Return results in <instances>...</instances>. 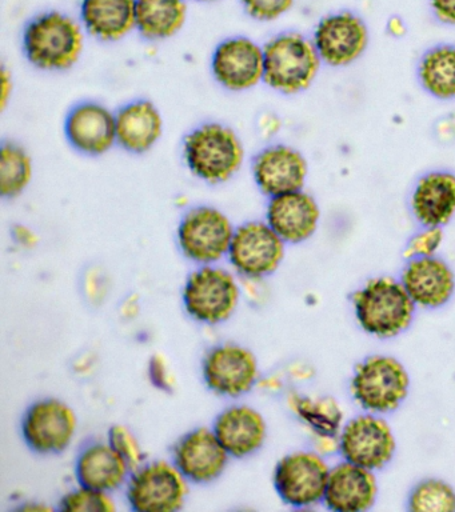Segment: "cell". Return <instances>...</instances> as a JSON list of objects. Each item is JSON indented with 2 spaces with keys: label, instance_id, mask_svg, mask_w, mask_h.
<instances>
[{
  "label": "cell",
  "instance_id": "obj_10",
  "mask_svg": "<svg viewBox=\"0 0 455 512\" xmlns=\"http://www.w3.org/2000/svg\"><path fill=\"white\" fill-rule=\"evenodd\" d=\"M338 439L343 460L375 472L383 470L397 452V438L390 423L371 412L347 420Z\"/></svg>",
  "mask_w": 455,
  "mask_h": 512
},
{
  "label": "cell",
  "instance_id": "obj_21",
  "mask_svg": "<svg viewBox=\"0 0 455 512\" xmlns=\"http://www.w3.org/2000/svg\"><path fill=\"white\" fill-rule=\"evenodd\" d=\"M401 283L415 306L435 310L446 306L455 294V274L437 255L407 262Z\"/></svg>",
  "mask_w": 455,
  "mask_h": 512
},
{
  "label": "cell",
  "instance_id": "obj_4",
  "mask_svg": "<svg viewBox=\"0 0 455 512\" xmlns=\"http://www.w3.org/2000/svg\"><path fill=\"white\" fill-rule=\"evenodd\" d=\"M411 378L401 360L371 355L357 364L350 380L351 396L365 412L386 415L398 410L409 396Z\"/></svg>",
  "mask_w": 455,
  "mask_h": 512
},
{
  "label": "cell",
  "instance_id": "obj_38",
  "mask_svg": "<svg viewBox=\"0 0 455 512\" xmlns=\"http://www.w3.org/2000/svg\"><path fill=\"white\" fill-rule=\"evenodd\" d=\"M11 236H13L14 242L23 250H33L39 243L37 232L26 224H15L13 230H11Z\"/></svg>",
  "mask_w": 455,
  "mask_h": 512
},
{
  "label": "cell",
  "instance_id": "obj_29",
  "mask_svg": "<svg viewBox=\"0 0 455 512\" xmlns=\"http://www.w3.org/2000/svg\"><path fill=\"white\" fill-rule=\"evenodd\" d=\"M423 88L435 98H455V47L439 46L423 56L419 64Z\"/></svg>",
  "mask_w": 455,
  "mask_h": 512
},
{
  "label": "cell",
  "instance_id": "obj_18",
  "mask_svg": "<svg viewBox=\"0 0 455 512\" xmlns=\"http://www.w3.org/2000/svg\"><path fill=\"white\" fill-rule=\"evenodd\" d=\"M65 134L75 151L105 155L117 144L115 112L102 103H79L67 115Z\"/></svg>",
  "mask_w": 455,
  "mask_h": 512
},
{
  "label": "cell",
  "instance_id": "obj_33",
  "mask_svg": "<svg viewBox=\"0 0 455 512\" xmlns=\"http://www.w3.org/2000/svg\"><path fill=\"white\" fill-rule=\"evenodd\" d=\"M106 440L130 464L133 470L146 462L145 451H143L137 436L129 427L123 426V424H115L107 432Z\"/></svg>",
  "mask_w": 455,
  "mask_h": 512
},
{
  "label": "cell",
  "instance_id": "obj_32",
  "mask_svg": "<svg viewBox=\"0 0 455 512\" xmlns=\"http://www.w3.org/2000/svg\"><path fill=\"white\" fill-rule=\"evenodd\" d=\"M59 510L66 512H114L113 498L107 492L79 486L67 492L59 500Z\"/></svg>",
  "mask_w": 455,
  "mask_h": 512
},
{
  "label": "cell",
  "instance_id": "obj_3",
  "mask_svg": "<svg viewBox=\"0 0 455 512\" xmlns=\"http://www.w3.org/2000/svg\"><path fill=\"white\" fill-rule=\"evenodd\" d=\"M351 302L359 327L378 339H393L403 334L417 311L401 280L389 276L367 280L354 292Z\"/></svg>",
  "mask_w": 455,
  "mask_h": 512
},
{
  "label": "cell",
  "instance_id": "obj_11",
  "mask_svg": "<svg viewBox=\"0 0 455 512\" xmlns=\"http://www.w3.org/2000/svg\"><path fill=\"white\" fill-rule=\"evenodd\" d=\"M286 243L262 220H251L235 228L229 262L242 279H266L281 267Z\"/></svg>",
  "mask_w": 455,
  "mask_h": 512
},
{
  "label": "cell",
  "instance_id": "obj_8",
  "mask_svg": "<svg viewBox=\"0 0 455 512\" xmlns=\"http://www.w3.org/2000/svg\"><path fill=\"white\" fill-rule=\"evenodd\" d=\"M330 468L325 456L315 450L290 452L275 464V492L286 506L297 510L323 504Z\"/></svg>",
  "mask_w": 455,
  "mask_h": 512
},
{
  "label": "cell",
  "instance_id": "obj_22",
  "mask_svg": "<svg viewBox=\"0 0 455 512\" xmlns=\"http://www.w3.org/2000/svg\"><path fill=\"white\" fill-rule=\"evenodd\" d=\"M215 435L231 458L245 459L263 447L267 423L254 407L234 404L219 412L213 423Z\"/></svg>",
  "mask_w": 455,
  "mask_h": 512
},
{
  "label": "cell",
  "instance_id": "obj_41",
  "mask_svg": "<svg viewBox=\"0 0 455 512\" xmlns=\"http://www.w3.org/2000/svg\"><path fill=\"white\" fill-rule=\"evenodd\" d=\"M314 450L323 456L339 452L338 436H313Z\"/></svg>",
  "mask_w": 455,
  "mask_h": 512
},
{
  "label": "cell",
  "instance_id": "obj_1",
  "mask_svg": "<svg viewBox=\"0 0 455 512\" xmlns=\"http://www.w3.org/2000/svg\"><path fill=\"white\" fill-rule=\"evenodd\" d=\"M86 34L81 20L65 12H42L23 31V52L31 66L39 70L67 71L81 60Z\"/></svg>",
  "mask_w": 455,
  "mask_h": 512
},
{
  "label": "cell",
  "instance_id": "obj_25",
  "mask_svg": "<svg viewBox=\"0 0 455 512\" xmlns=\"http://www.w3.org/2000/svg\"><path fill=\"white\" fill-rule=\"evenodd\" d=\"M411 210L422 227L446 226L455 215V175L434 171L419 179Z\"/></svg>",
  "mask_w": 455,
  "mask_h": 512
},
{
  "label": "cell",
  "instance_id": "obj_36",
  "mask_svg": "<svg viewBox=\"0 0 455 512\" xmlns=\"http://www.w3.org/2000/svg\"><path fill=\"white\" fill-rule=\"evenodd\" d=\"M147 375H149L150 383L153 384L157 390L162 392H173L175 387V378L173 372L165 356L155 354L149 360L147 366Z\"/></svg>",
  "mask_w": 455,
  "mask_h": 512
},
{
  "label": "cell",
  "instance_id": "obj_39",
  "mask_svg": "<svg viewBox=\"0 0 455 512\" xmlns=\"http://www.w3.org/2000/svg\"><path fill=\"white\" fill-rule=\"evenodd\" d=\"M14 94V79L6 67L0 70V110L5 111Z\"/></svg>",
  "mask_w": 455,
  "mask_h": 512
},
{
  "label": "cell",
  "instance_id": "obj_16",
  "mask_svg": "<svg viewBox=\"0 0 455 512\" xmlns=\"http://www.w3.org/2000/svg\"><path fill=\"white\" fill-rule=\"evenodd\" d=\"M251 174L259 191L270 199L303 190L309 166L305 156L294 147L271 144L254 156Z\"/></svg>",
  "mask_w": 455,
  "mask_h": 512
},
{
  "label": "cell",
  "instance_id": "obj_31",
  "mask_svg": "<svg viewBox=\"0 0 455 512\" xmlns=\"http://www.w3.org/2000/svg\"><path fill=\"white\" fill-rule=\"evenodd\" d=\"M407 508L413 512H455V488L443 479H423L411 490Z\"/></svg>",
  "mask_w": 455,
  "mask_h": 512
},
{
  "label": "cell",
  "instance_id": "obj_35",
  "mask_svg": "<svg viewBox=\"0 0 455 512\" xmlns=\"http://www.w3.org/2000/svg\"><path fill=\"white\" fill-rule=\"evenodd\" d=\"M243 10L258 22H274L287 14L294 0H241Z\"/></svg>",
  "mask_w": 455,
  "mask_h": 512
},
{
  "label": "cell",
  "instance_id": "obj_20",
  "mask_svg": "<svg viewBox=\"0 0 455 512\" xmlns=\"http://www.w3.org/2000/svg\"><path fill=\"white\" fill-rule=\"evenodd\" d=\"M266 222L286 244L313 238L321 222V208L306 191L299 190L270 198Z\"/></svg>",
  "mask_w": 455,
  "mask_h": 512
},
{
  "label": "cell",
  "instance_id": "obj_45",
  "mask_svg": "<svg viewBox=\"0 0 455 512\" xmlns=\"http://www.w3.org/2000/svg\"><path fill=\"white\" fill-rule=\"evenodd\" d=\"M389 30L391 31V34L402 35L403 31H405V27H403L401 20L393 19L389 23Z\"/></svg>",
  "mask_w": 455,
  "mask_h": 512
},
{
  "label": "cell",
  "instance_id": "obj_13",
  "mask_svg": "<svg viewBox=\"0 0 455 512\" xmlns=\"http://www.w3.org/2000/svg\"><path fill=\"white\" fill-rule=\"evenodd\" d=\"M21 432L26 446L35 454H62L77 436L78 416L63 400L39 399L23 414Z\"/></svg>",
  "mask_w": 455,
  "mask_h": 512
},
{
  "label": "cell",
  "instance_id": "obj_7",
  "mask_svg": "<svg viewBox=\"0 0 455 512\" xmlns=\"http://www.w3.org/2000/svg\"><path fill=\"white\" fill-rule=\"evenodd\" d=\"M189 486L171 460H151L131 471L126 500L137 512H177L185 507Z\"/></svg>",
  "mask_w": 455,
  "mask_h": 512
},
{
  "label": "cell",
  "instance_id": "obj_24",
  "mask_svg": "<svg viewBox=\"0 0 455 512\" xmlns=\"http://www.w3.org/2000/svg\"><path fill=\"white\" fill-rule=\"evenodd\" d=\"M117 144L130 154L142 155L153 150L165 131V120L157 104L139 99L115 112Z\"/></svg>",
  "mask_w": 455,
  "mask_h": 512
},
{
  "label": "cell",
  "instance_id": "obj_42",
  "mask_svg": "<svg viewBox=\"0 0 455 512\" xmlns=\"http://www.w3.org/2000/svg\"><path fill=\"white\" fill-rule=\"evenodd\" d=\"M139 310H141V307H139L138 296H130L123 302L121 314L125 319H134L137 318Z\"/></svg>",
  "mask_w": 455,
  "mask_h": 512
},
{
  "label": "cell",
  "instance_id": "obj_28",
  "mask_svg": "<svg viewBox=\"0 0 455 512\" xmlns=\"http://www.w3.org/2000/svg\"><path fill=\"white\" fill-rule=\"evenodd\" d=\"M287 404L313 436H339L346 422L341 406L331 396H309L291 392Z\"/></svg>",
  "mask_w": 455,
  "mask_h": 512
},
{
  "label": "cell",
  "instance_id": "obj_27",
  "mask_svg": "<svg viewBox=\"0 0 455 512\" xmlns=\"http://www.w3.org/2000/svg\"><path fill=\"white\" fill-rule=\"evenodd\" d=\"M187 0H137V31L147 40H166L183 30Z\"/></svg>",
  "mask_w": 455,
  "mask_h": 512
},
{
  "label": "cell",
  "instance_id": "obj_46",
  "mask_svg": "<svg viewBox=\"0 0 455 512\" xmlns=\"http://www.w3.org/2000/svg\"><path fill=\"white\" fill-rule=\"evenodd\" d=\"M194 2H197V3H215V2H219V0H194Z\"/></svg>",
  "mask_w": 455,
  "mask_h": 512
},
{
  "label": "cell",
  "instance_id": "obj_43",
  "mask_svg": "<svg viewBox=\"0 0 455 512\" xmlns=\"http://www.w3.org/2000/svg\"><path fill=\"white\" fill-rule=\"evenodd\" d=\"M259 130L266 136L275 134V132L279 130L278 119L271 115L263 116V118L259 120Z\"/></svg>",
  "mask_w": 455,
  "mask_h": 512
},
{
  "label": "cell",
  "instance_id": "obj_30",
  "mask_svg": "<svg viewBox=\"0 0 455 512\" xmlns=\"http://www.w3.org/2000/svg\"><path fill=\"white\" fill-rule=\"evenodd\" d=\"M34 178L33 158L26 148L5 142L0 148V195L15 199L30 187Z\"/></svg>",
  "mask_w": 455,
  "mask_h": 512
},
{
  "label": "cell",
  "instance_id": "obj_40",
  "mask_svg": "<svg viewBox=\"0 0 455 512\" xmlns=\"http://www.w3.org/2000/svg\"><path fill=\"white\" fill-rule=\"evenodd\" d=\"M431 7L443 23L455 24V0H431Z\"/></svg>",
  "mask_w": 455,
  "mask_h": 512
},
{
  "label": "cell",
  "instance_id": "obj_9",
  "mask_svg": "<svg viewBox=\"0 0 455 512\" xmlns=\"http://www.w3.org/2000/svg\"><path fill=\"white\" fill-rule=\"evenodd\" d=\"M235 228L229 216L217 207L190 208L178 224L179 250L199 266L217 264L229 255Z\"/></svg>",
  "mask_w": 455,
  "mask_h": 512
},
{
  "label": "cell",
  "instance_id": "obj_6",
  "mask_svg": "<svg viewBox=\"0 0 455 512\" xmlns=\"http://www.w3.org/2000/svg\"><path fill=\"white\" fill-rule=\"evenodd\" d=\"M242 284L233 272L207 264L191 272L182 290L183 306L195 322L218 326L235 314Z\"/></svg>",
  "mask_w": 455,
  "mask_h": 512
},
{
  "label": "cell",
  "instance_id": "obj_19",
  "mask_svg": "<svg viewBox=\"0 0 455 512\" xmlns=\"http://www.w3.org/2000/svg\"><path fill=\"white\" fill-rule=\"evenodd\" d=\"M375 471L342 460L330 468L323 506L333 512H366L377 503Z\"/></svg>",
  "mask_w": 455,
  "mask_h": 512
},
{
  "label": "cell",
  "instance_id": "obj_14",
  "mask_svg": "<svg viewBox=\"0 0 455 512\" xmlns=\"http://www.w3.org/2000/svg\"><path fill=\"white\" fill-rule=\"evenodd\" d=\"M211 74L227 91L243 92L265 78L263 46L246 36H233L219 43L211 56Z\"/></svg>",
  "mask_w": 455,
  "mask_h": 512
},
{
  "label": "cell",
  "instance_id": "obj_12",
  "mask_svg": "<svg viewBox=\"0 0 455 512\" xmlns=\"http://www.w3.org/2000/svg\"><path fill=\"white\" fill-rule=\"evenodd\" d=\"M202 378L214 394L223 398H241L261 380L258 358L242 344H217L202 360Z\"/></svg>",
  "mask_w": 455,
  "mask_h": 512
},
{
  "label": "cell",
  "instance_id": "obj_26",
  "mask_svg": "<svg viewBox=\"0 0 455 512\" xmlns=\"http://www.w3.org/2000/svg\"><path fill=\"white\" fill-rule=\"evenodd\" d=\"M81 23L102 42H118L137 30V0H82Z\"/></svg>",
  "mask_w": 455,
  "mask_h": 512
},
{
  "label": "cell",
  "instance_id": "obj_2",
  "mask_svg": "<svg viewBox=\"0 0 455 512\" xmlns=\"http://www.w3.org/2000/svg\"><path fill=\"white\" fill-rule=\"evenodd\" d=\"M183 159L191 174L217 186L233 179L245 162L246 151L237 132L226 124H201L183 139Z\"/></svg>",
  "mask_w": 455,
  "mask_h": 512
},
{
  "label": "cell",
  "instance_id": "obj_5",
  "mask_svg": "<svg viewBox=\"0 0 455 512\" xmlns=\"http://www.w3.org/2000/svg\"><path fill=\"white\" fill-rule=\"evenodd\" d=\"M265 78L271 90L294 95L307 90L317 78L322 60L313 40L298 32H283L263 46Z\"/></svg>",
  "mask_w": 455,
  "mask_h": 512
},
{
  "label": "cell",
  "instance_id": "obj_23",
  "mask_svg": "<svg viewBox=\"0 0 455 512\" xmlns=\"http://www.w3.org/2000/svg\"><path fill=\"white\" fill-rule=\"evenodd\" d=\"M131 471L130 464L107 440L87 443L75 459L74 474L79 486L107 494L126 486Z\"/></svg>",
  "mask_w": 455,
  "mask_h": 512
},
{
  "label": "cell",
  "instance_id": "obj_17",
  "mask_svg": "<svg viewBox=\"0 0 455 512\" xmlns=\"http://www.w3.org/2000/svg\"><path fill=\"white\" fill-rule=\"evenodd\" d=\"M313 43L323 63L345 67L361 58L369 44V31L357 15L339 12L318 23Z\"/></svg>",
  "mask_w": 455,
  "mask_h": 512
},
{
  "label": "cell",
  "instance_id": "obj_37",
  "mask_svg": "<svg viewBox=\"0 0 455 512\" xmlns=\"http://www.w3.org/2000/svg\"><path fill=\"white\" fill-rule=\"evenodd\" d=\"M109 280L101 271H91L85 280V294L91 303L101 304L109 295Z\"/></svg>",
  "mask_w": 455,
  "mask_h": 512
},
{
  "label": "cell",
  "instance_id": "obj_34",
  "mask_svg": "<svg viewBox=\"0 0 455 512\" xmlns=\"http://www.w3.org/2000/svg\"><path fill=\"white\" fill-rule=\"evenodd\" d=\"M443 239L445 235L441 227H423L407 244L406 256L409 259L435 256L442 247Z\"/></svg>",
  "mask_w": 455,
  "mask_h": 512
},
{
  "label": "cell",
  "instance_id": "obj_44",
  "mask_svg": "<svg viewBox=\"0 0 455 512\" xmlns=\"http://www.w3.org/2000/svg\"><path fill=\"white\" fill-rule=\"evenodd\" d=\"M19 510L29 511V512H31V511L42 512V511H51V510H53V507L45 506V504L35 502V503H27V504H25V506H21V508H19Z\"/></svg>",
  "mask_w": 455,
  "mask_h": 512
},
{
  "label": "cell",
  "instance_id": "obj_15",
  "mask_svg": "<svg viewBox=\"0 0 455 512\" xmlns=\"http://www.w3.org/2000/svg\"><path fill=\"white\" fill-rule=\"evenodd\" d=\"M231 456L213 428L198 427L181 436L171 450V462L189 483L209 484L221 478Z\"/></svg>",
  "mask_w": 455,
  "mask_h": 512
}]
</instances>
